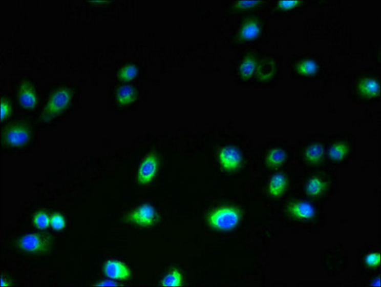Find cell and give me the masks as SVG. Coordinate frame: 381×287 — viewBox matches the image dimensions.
Instances as JSON below:
<instances>
[{"mask_svg":"<svg viewBox=\"0 0 381 287\" xmlns=\"http://www.w3.org/2000/svg\"><path fill=\"white\" fill-rule=\"evenodd\" d=\"M241 212L234 206H222L214 209L206 216L207 224L217 231H230L238 226Z\"/></svg>","mask_w":381,"mask_h":287,"instance_id":"obj_1","label":"cell"},{"mask_svg":"<svg viewBox=\"0 0 381 287\" xmlns=\"http://www.w3.org/2000/svg\"><path fill=\"white\" fill-rule=\"evenodd\" d=\"M72 98L73 93L72 90L68 87L58 88L55 92L51 94L49 100L43 108L41 114L43 121L48 122L50 120L56 118L58 115L61 114L64 110L70 106Z\"/></svg>","mask_w":381,"mask_h":287,"instance_id":"obj_2","label":"cell"},{"mask_svg":"<svg viewBox=\"0 0 381 287\" xmlns=\"http://www.w3.org/2000/svg\"><path fill=\"white\" fill-rule=\"evenodd\" d=\"M54 239L49 234L27 233L17 241V247L24 253L32 255L46 254L51 250Z\"/></svg>","mask_w":381,"mask_h":287,"instance_id":"obj_3","label":"cell"},{"mask_svg":"<svg viewBox=\"0 0 381 287\" xmlns=\"http://www.w3.org/2000/svg\"><path fill=\"white\" fill-rule=\"evenodd\" d=\"M125 220L141 228H150L159 221V214L151 203L144 202L128 212Z\"/></svg>","mask_w":381,"mask_h":287,"instance_id":"obj_4","label":"cell"},{"mask_svg":"<svg viewBox=\"0 0 381 287\" xmlns=\"http://www.w3.org/2000/svg\"><path fill=\"white\" fill-rule=\"evenodd\" d=\"M160 171V158L154 151L149 152L141 160L136 173L140 186L146 187L154 182Z\"/></svg>","mask_w":381,"mask_h":287,"instance_id":"obj_5","label":"cell"},{"mask_svg":"<svg viewBox=\"0 0 381 287\" xmlns=\"http://www.w3.org/2000/svg\"><path fill=\"white\" fill-rule=\"evenodd\" d=\"M31 129L25 125H13L8 127L3 132V142L13 148H22L31 139Z\"/></svg>","mask_w":381,"mask_h":287,"instance_id":"obj_6","label":"cell"},{"mask_svg":"<svg viewBox=\"0 0 381 287\" xmlns=\"http://www.w3.org/2000/svg\"><path fill=\"white\" fill-rule=\"evenodd\" d=\"M102 273L107 279L117 281H127L132 277L130 267L125 262L116 258H110L104 261Z\"/></svg>","mask_w":381,"mask_h":287,"instance_id":"obj_7","label":"cell"},{"mask_svg":"<svg viewBox=\"0 0 381 287\" xmlns=\"http://www.w3.org/2000/svg\"><path fill=\"white\" fill-rule=\"evenodd\" d=\"M218 161L223 170L226 172H235L240 169L243 157L241 151L237 148L226 146L219 151Z\"/></svg>","mask_w":381,"mask_h":287,"instance_id":"obj_8","label":"cell"},{"mask_svg":"<svg viewBox=\"0 0 381 287\" xmlns=\"http://www.w3.org/2000/svg\"><path fill=\"white\" fill-rule=\"evenodd\" d=\"M18 101L20 107L25 109H35L38 102L37 94L32 84L28 81L22 83L18 90Z\"/></svg>","mask_w":381,"mask_h":287,"instance_id":"obj_9","label":"cell"},{"mask_svg":"<svg viewBox=\"0 0 381 287\" xmlns=\"http://www.w3.org/2000/svg\"><path fill=\"white\" fill-rule=\"evenodd\" d=\"M289 214L300 220H311L315 216V209L312 205L305 202H294L289 205Z\"/></svg>","mask_w":381,"mask_h":287,"instance_id":"obj_10","label":"cell"},{"mask_svg":"<svg viewBox=\"0 0 381 287\" xmlns=\"http://www.w3.org/2000/svg\"><path fill=\"white\" fill-rule=\"evenodd\" d=\"M138 100V91L134 86L123 85L116 91V100L120 107L126 108Z\"/></svg>","mask_w":381,"mask_h":287,"instance_id":"obj_11","label":"cell"},{"mask_svg":"<svg viewBox=\"0 0 381 287\" xmlns=\"http://www.w3.org/2000/svg\"><path fill=\"white\" fill-rule=\"evenodd\" d=\"M262 27L259 22L254 19L246 20L241 26L239 36L243 40H254L261 35Z\"/></svg>","mask_w":381,"mask_h":287,"instance_id":"obj_12","label":"cell"},{"mask_svg":"<svg viewBox=\"0 0 381 287\" xmlns=\"http://www.w3.org/2000/svg\"><path fill=\"white\" fill-rule=\"evenodd\" d=\"M288 186V179L284 173H276L268 182V194L273 197H280L285 194Z\"/></svg>","mask_w":381,"mask_h":287,"instance_id":"obj_13","label":"cell"},{"mask_svg":"<svg viewBox=\"0 0 381 287\" xmlns=\"http://www.w3.org/2000/svg\"><path fill=\"white\" fill-rule=\"evenodd\" d=\"M358 90L365 97L374 98L379 94V83L372 78L363 79L359 83Z\"/></svg>","mask_w":381,"mask_h":287,"instance_id":"obj_14","label":"cell"},{"mask_svg":"<svg viewBox=\"0 0 381 287\" xmlns=\"http://www.w3.org/2000/svg\"><path fill=\"white\" fill-rule=\"evenodd\" d=\"M183 283H184L183 273L178 269H172L163 276L160 282V285L162 287H179L182 286Z\"/></svg>","mask_w":381,"mask_h":287,"instance_id":"obj_15","label":"cell"},{"mask_svg":"<svg viewBox=\"0 0 381 287\" xmlns=\"http://www.w3.org/2000/svg\"><path fill=\"white\" fill-rule=\"evenodd\" d=\"M326 188H327V183L324 180L318 176H314L308 181L306 185V192L309 195L316 197L324 193Z\"/></svg>","mask_w":381,"mask_h":287,"instance_id":"obj_16","label":"cell"},{"mask_svg":"<svg viewBox=\"0 0 381 287\" xmlns=\"http://www.w3.org/2000/svg\"><path fill=\"white\" fill-rule=\"evenodd\" d=\"M286 151L282 149H273L268 152L266 162L269 168H278L286 162Z\"/></svg>","mask_w":381,"mask_h":287,"instance_id":"obj_17","label":"cell"},{"mask_svg":"<svg viewBox=\"0 0 381 287\" xmlns=\"http://www.w3.org/2000/svg\"><path fill=\"white\" fill-rule=\"evenodd\" d=\"M324 155V148L320 144H313L305 151V158L312 164L319 163Z\"/></svg>","mask_w":381,"mask_h":287,"instance_id":"obj_18","label":"cell"},{"mask_svg":"<svg viewBox=\"0 0 381 287\" xmlns=\"http://www.w3.org/2000/svg\"><path fill=\"white\" fill-rule=\"evenodd\" d=\"M33 224L39 231H46L51 226V215L47 211L41 210L35 213L33 216Z\"/></svg>","mask_w":381,"mask_h":287,"instance_id":"obj_19","label":"cell"},{"mask_svg":"<svg viewBox=\"0 0 381 287\" xmlns=\"http://www.w3.org/2000/svg\"><path fill=\"white\" fill-rule=\"evenodd\" d=\"M118 78L123 83H130L139 76V68L136 65H126L118 72Z\"/></svg>","mask_w":381,"mask_h":287,"instance_id":"obj_20","label":"cell"},{"mask_svg":"<svg viewBox=\"0 0 381 287\" xmlns=\"http://www.w3.org/2000/svg\"><path fill=\"white\" fill-rule=\"evenodd\" d=\"M257 68V61L252 57L245 58L239 67V73L243 79H247L253 76Z\"/></svg>","mask_w":381,"mask_h":287,"instance_id":"obj_21","label":"cell"},{"mask_svg":"<svg viewBox=\"0 0 381 287\" xmlns=\"http://www.w3.org/2000/svg\"><path fill=\"white\" fill-rule=\"evenodd\" d=\"M297 69L301 76H312L318 72V63L314 59L308 58L300 61L297 65Z\"/></svg>","mask_w":381,"mask_h":287,"instance_id":"obj_22","label":"cell"},{"mask_svg":"<svg viewBox=\"0 0 381 287\" xmlns=\"http://www.w3.org/2000/svg\"><path fill=\"white\" fill-rule=\"evenodd\" d=\"M349 147L345 143H335L329 150V156L332 161H341L346 157Z\"/></svg>","mask_w":381,"mask_h":287,"instance_id":"obj_23","label":"cell"},{"mask_svg":"<svg viewBox=\"0 0 381 287\" xmlns=\"http://www.w3.org/2000/svg\"><path fill=\"white\" fill-rule=\"evenodd\" d=\"M67 226V221L66 218L61 213L59 212H55L51 214V229L56 231V232H61L66 228Z\"/></svg>","mask_w":381,"mask_h":287,"instance_id":"obj_24","label":"cell"},{"mask_svg":"<svg viewBox=\"0 0 381 287\" xmlns=\"http://www.w3.org/2000/svg\"><path fill=\"white\" fill-rule=\"evenodd\" d=\"M12 114V104L7 99H2L0 104V115L1 121L4 122Z\"/></svg>","mask_w":381,"mask_h":287,"instance_id":"obj_25","label":"cell"},{"mask_svg":"<svg viewBox=\"0 0 381 287\" xmlns=\"http://www.w3.org/2000/svg\"><path fill=\"white\" fill-rule=\"evenodd\" d=\"M302 4V1H297V0H284V1H278L277 5L283 11H289L294 8L298 7L299 5Z\"/></svg>","mask_w":381,"mask_h":287,"instance_id":"obj_26","label":"cell"},{"mask_svg":"<svg viewBox=\"0 0 381 287\" xmlns=\"http://www.w3.org/2000/svg\"><path fill=\"white\" fill-rule=\"evenodd\" d=\"M365 263L369 267H377L380 263V254L379 253H372L369 254L365 258Z\"/></svg>","mask_w":381,"mask_h":287,"instance_id":"obj_27","label":"cell"},{"mask_svg":"<svg viewBox=\"0 0 381 287\" xmlns=\"http://www.w3.org/2000/svg\"><path fill=\"white\" fill-rule=\"evenodd\" d=\"M261 1H250V0H240L235 3V6L239 10H247L256 7L257 5L261 4Z\"/></svg>","mask_w":381,"mask_h":287,"instance_id":"obj_28","label":"cell"},{"mask_svg":"<svg viewBox=\"0 0 381 287\" xmlns=\"http://www.w3.org/2000/svg\"><path fill=\"white\" fill-rule=\"evenodd\" d=\"M120 285H121V284L119 283V281H117V280H110V279H107V278H106V280H100V281H98L97 283L93 284V286L98 287L120 286Z\"/></svg>","mask_w":381,"mask_h":287,"instance_id":"obj_29","label":"cell"},{"mask_svg":"<svg viewBox=\"0 0 381 287\" xmlns=\"http://www.w3.org/2000/svg\"><path fill=\"white\" fill-rule=\"evenodd\" d=\"M373 285H374V286H380V279H379V278H377L376 280H374V282H373Z\"/></svg>","mask_w":381,"mask_h":287,"instance_id":"obj_30","label":"cell"}]
</instances>
